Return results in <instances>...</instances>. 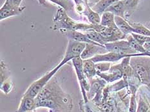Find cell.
<instances>
[{"mask_svg":"<svg viewBox=\"0 0 150 112\" xmlns=\"http://www.w3.org/2000/svg\"><path fill=\"white\" fill-rule=\"evenodd\" d=\"M41 4H43L42 3V1L43 0H38ZM50 1H52L54 3H56L57 5H59L61 6V8H64L65 10H70L72 8V6H71V3H70V1L68 0H50Z\"/></svg>","mask_w":150,"mask_h":112,"instance_id":"cell-23","label":"cell"},{"mask_svg":"<svg viewBox=\"0 0 150 112\" xmlns=\"http://www.w3.org/2000/svg\"><path fill=\"white\" fill-rule=\"evenodd\" d=\"M66 10L63 8H59L54 18L55 28L64 29L66 31H86L93 28L92 24L78 23L68 17Z\"/></svg>","mask_w":150,"mask_h":112,"instance_id":"cell-1","label":"cell"},{"mask_svg":"<svg viewBox=\"0 0 150 112\" xmlns=\"http://www.w3.org/2000/svg\"><path fill=\"white\" fill-rule=\"evenodd\" d=\"M104 46L108 52L117 53L128 56H137V54H136V51L130 47L127 40H119L110 42L105 44Z\"/></svg>","mask_w":150,"mask_h":112,"instance_id":"cell-4","label":"cell"},{"mask_svg":"<svg viewBox=\"0 0 150 112\" xmlns=\"http://www.w3.org/2000/svg\"><path fill=\"white\" fill-rule=\"evenodd\" d=\"M115 22L122 33L126 36L132 33H135L134 28L129 24L128 21H127L126 19L119 16H115Z\"/></svg>","mask_w":150,"mask_h":112,"instance_id":"cell-12","label":"cell"},{"mask_svg":"<svg viewBox=\"0 0 150 112\" xmlns=\"http://www.w3.org/2000/svg\"><path fill=\"white\" fill-rule=\"evenodd\" d=\"M35 103L34 98L24 97L23 101L22 102L21 106L19 108L18 112H26L32 110L35 107Z\"/></svg>","mask_w":150,"mask_h":112,"instance_id":"cell-22","label":"cell"},{"mask_svg":"<svg viewBox=\"0 0 150 112\" xmlns=\"http://www.w3.org/2000/svg\"><path fill=\"white\" fill-rule=\"evenodd\" d=\"M63 66L61 63L54 68L53 70H51L50 72H48L46 75L42 77V78L40 79H38V81L34 82L32 84L30 88L28 89L27 92L25 94V97H32L34 98L35 97L40 94L41 91L44 88L45 85L47 84V82L52 78V77L53 76L57 70L59 69L61 67Z\"/></svg>","mask_w":150,"mask_h":112,"instance_id":"cell-3","label":"cell"},{"mask_svg":"<svg viewBox=\"0 0 150 112\" xmlns=\"http://www.w3.org/2000/svg\"><path fill=\"white\" fill-rule=\"evenodd\" d=\"M119 1H121V0H100L99 1L96 3L95 5L92 6V8L100 15L106 12V9L110 6Z\"/></svg>","mask_w":150,"mask_h":112,"instance_id":"cell-14","label":"cell"},{"mask_svg":"<svg viewBox=\"0 0 150 112\" xmlns=\"http://www.w3.org/2000/svg\"><path fill=\"white\" fill-rule=\"evenodd\" d=\"M126 57H128V56L114 52H108L105 54H97L91 58V60L95 63L98 62H115Z\"/></svg>","mask_w":150,"mask_h":112,"instance_id":"cell-8","label":"cell"},{"mask_svg":"<svg viewBox=\"0 0 150 112\" xmlns=\"http://www.w3.org/2000/svg\"><path fill=\"white\" fill-rule=\"evenodd\" d=\"M67 36L70 38V40H73L75 41L83 42L86 44H93L96 45H100L95 42L91 40L87 37L86 35L82 32L78 31H66ZM103 46V45H101Z\"/></svg>","mask_w":150,"mask_h":112,"instance_id":"cell-11","label":"cell"},{"mask_svg":"<svg viewBox=\"0 0 150 112\" xmlns=\"http://www.w3.org/2000/svg\"><path fill=\"white\" fill-rule=\"evenodd\" d=\"M84 14L86 15V17L88 19L90 24L93 25H97L100 24L101 21V17L100 14L94 11L90 7V5L86 6L85 10H84Z\"/></svg>","mask_w":150,"mask_h":112,"instance_id":"cell-17","label":"cell"},{"mask_svg":"<svg viewBox=\"0 0 150 112\" xmlns=\"http://www.w3.org/2000/svg\"><path fill=\"white\" fill-rule=\"evenodd\" d=\"M123 3L125 7V17L126 19L133 14V13L137 8L139 0H123Z\"/></svg>","mask_w":150,"mask_h":112,"instance_id":"cell-19","label":"cell"},{"mask_svg":"<svg viewBox=\"0 0 150 112\" xmlns=\"http://www.w3.org/2000/svg\"><path fill=\"white\" fill-rule=\"evenodd\" d=\"M25 9V6H16L13 5L8 0H6L0 9V20L20 15Z\"/></svg>","mask_w":150,"mask_h":112,"instance_id":"cell-6","label":"cell"},{"mask_svg":"<svg viewBox=\"0 0 150 112\" xmlns=\"http://www.w3.org/2000/svg\"><path fill=\"white\" fill-rule=\"evenodd\" d=\"M139 56H135L131 58L130 65L139 81L145 84H149L150 83V60L146 58Z\"/></svg>","mask_w":150,"mask_h":112,"instance_id":"cell-2","label":"cell"},{"mask_svg":"<svg viewBox=\"0 0 150 112\" xmlns=\"http://www.w3.org/2000/svg\"><path fill=\"white\" fill-rule=\"evenodd\" d=\"M103 49H106L104 46L93 44H86L83 52L81 54V58L83 60L91 59L97 54H100Z\"/></svg>","mask_w":150,"mask_h":112,"instance_id":"cell-9","label":"cell"},{"mask_svg":"<svg viewBox=\"0 0 150 112\" xmlns=\"http://www.w3.org/2000/svg\"><path fill=\"white\" fill-rule=\"evenodd\" d=\"M71 62L73 63L74 68L76 69L78 79H79L81 83V85L83 88V93H84V88L88 90L89 85L88 83L86 81V76L83 72V60L81 57H77L71 60Z\"/></svg>","mask_w":150,"mask_h":112,"instance_id":"cell-7","label":"cell"},{"mask_svg":"<svg viewBox=\"0 0 150 112\" xmlns=\"http://www.w3.org/2000/svg\"><path fill=\"white\" fill-rule=\"evenodd\" d=\"M115 15L110 12H104L101 17L100 24L103 26L112 28L116 26L115 22Z\"/></svg>","mask_w":150,"mask_h":112,"instance_id":"cell-18","label":"cell"},{"mask_svg":"<svg viewBox=\"0 0 150 112\" xmlns=\"http://www.w3.org/2000/svg\"><path fill=\"white\" fill-rule=\"evenodd\" d=\"M74 1H75V3H76V5L77 6V8H78V11H84V5L85 6H87L86 5V3H84L83 0H74Z\"/></svg>","mask_w":150,"mask_h":112,"instance_id":"cell-26","label":"cell"},{"mask_svg":"<svg viewBox=\"0 0 150 112\" xmlns=\"http://www.w3.org/2000/svg\"><path fill=\"white\" fill-rule=\"evenodd\" d=\"M99 1H100V0H95V2H96V3H97V2Z\"/></svg>","mask_w":150,"mask_h":112,"instance_id":"cell-29","label":"cell"},{"mask_svg":"<svg viewBox=\"0 0 150 112\" xmlns=\"http://www.w3.org/2000/svg\"><path fill=\"white\" fill-rule=\"evenodd\" d=\"M8 1L11 2V3L13 5L16 6H21V3L23 0H8Z\"/></svg>","mask_w":150,"mask_h":112,"instance_id":"cell-27","label":"cell"},{"mask_svg":"<svg viewBox=\"0 0 150 112\" xmlns=\"http://www.w3.org/2000/svg\"><path fill=\"white\" fill-rule=\"evenodd\" d=\"M83 72L87 78H90L97 75L96 63L91 59L83 60Z\"/></svg>","mask_w":150,"mask_h":112,"instance_id":"cell-16","label":"cell"},{"mask_svg":"<svg viewBox=\"0 0 150 112\" xmlns=\"http://www.w3.org/2000/svg\"><path fill=\"white\" fill-rule=\"evenodd\" d=\"M149 108L147 104H146V102L143 101L142 97H140L138 108L136 112H147Z\"/></svg>","mask_w":150,"mask_h":112,"instance_id":"cell-25","label":"cell"},{"mask_svg":"<svg viewBox=\"0 0 150 112\" xmlns=\"http://www.w3.org/2000/svg\"><path fill=\"white\" fill-rule=\"evenodd\" d=\"M83 1L86 3V5H88V0H83Z\"/></svg>","mask_w":150,"mask_h":112,"instance_id":"cell-28","label":"cell"},{"mask_svg":"<svg viewBox=\"0 0 150 112\" xmlns=\"http://www.w3.org/2000/svg\"><path fill=\"white\" fill-rule=\"evenodd\" d=\"M83 33L86 35L89 39L95 42L96 43L103 45V46H104L105 44L108 42V41L105 38H104L99 33L96 31L95 30H93V29H90V30L84 31Z\"/></svg>","mask_w":150,"mask_h":112,"instance_id":"cell-15","label":"cell"},{"mask_svg":"<svg viewBox=\"0 0 150 112\" xmlns=\"http://www.w3.org/2000/svg\"><path fill=\"white\" fill-rule=\"evenodd\" d=\"M147 112H150V110H148V111H147Z\"/></svg>","mask_w":150,"mask_h":112,"instance_id":"cell-31","label":"cell"},{"mask_svg":"<svg viewBox=\"0 0 150 112\" xmlns=\"http://www.w3.org/2000/svg\"><path fill=\"white\" fill-rule=\"evenodd\" d=\"M128 22L129 24L134 28L135 33L144 35V36L150 37V30L147 27H146L145 26L142 24L141 23H139V22H132L129 21Z\"/></svg>","mask_w":150,"mask_h":112,"instance_id":"cell-20","label":"cell"},{"mask_svg":"<svg viewBox=\"0 0 150 112\" xmlns=\"http://www.w3.org/2000/svg\"><path fill=\"white\" fill-rule=\"evenodd\" d=\"M106 12H112L115 16H119V17L126 19V10L125 5H124L123 0L119 1L114 3V4H113L112 6H110V7L106 9Z\"/></svg>","mask_w":150,"mask_h":112,"instance_id":"cell-13","label":"cell"},{"mask_svg":"<svg viewBox=\"0 0 150 112\" xmlns=\"http://www.w3.org/2000/svg\"><path fill=\"white\" fill-rule=\"evenodd\" d=\"M126 39L128 40L130 47L134 50L136 52H139L140 53H146V51L142 45L140 44L137 41L132 34L128 35L126 37Z\"/></svg>","mask_w":150,"mask_h":112,"instance_id":"cell-21","label":"cell"},{"mask_svg":"<svg viewBox=\"0 0 150 112\" xmlns=\"http://www.w3.org/2000/svg\"><path fill=\"white\" fill-rule=\"evenodd\" d=\"M97 75L99 76L101 78H103L108 82H113L115 81V80L120 79L122 76H123L122 71L119 68L117 65L111 67L110 69L108 72H97Z\"/></svg>","mask_w":150,"mask_h":112,"instance_id":"cell-10","label":"cell"},{"mask_svg":"<svg viewBox=\"0 0 150 112\" xmlns=\"http://www.w3.org/2000/svg\"><path fill=\"white\" fill-rule=\"evenodd\" d=\"M147 53H149V54H150V50H149L148 51H147V52H146Z\"/></svg>","mask_w":150,"mask_h":112,"instance_id":"cell-30","label":"cell"},{"mask_svg":"<svg viewBox=\"0 0 150 112\" xmlns=\"http://www.w3.org/2000/svg\"><path fill=\"white\" fill-rule=\"evenodd\" d=\"M86 43L79 42L73 40H69L65 55L60 63L62 65H63L66 63L74 58L81 57V54H82L84 48L86 47Z\"/></svg>","mask_w":150,"mask_h":112,"instance_id":"cell-5","label":"cell"},{"mask_svg":"<svg viewBox=\"0 0 150 112\" xmlns=\"http://www.w3.org/2000/svg\"><path fill=\"white\" fill-rule=\"evenodd\" d=\"M96 68L98 72H104L111 68L110 62H98L96 63Z\"/></svg>","mask_w":150,"mask_h":112,"instance_id":"cell-24","label":"cell"}]
</instances>
